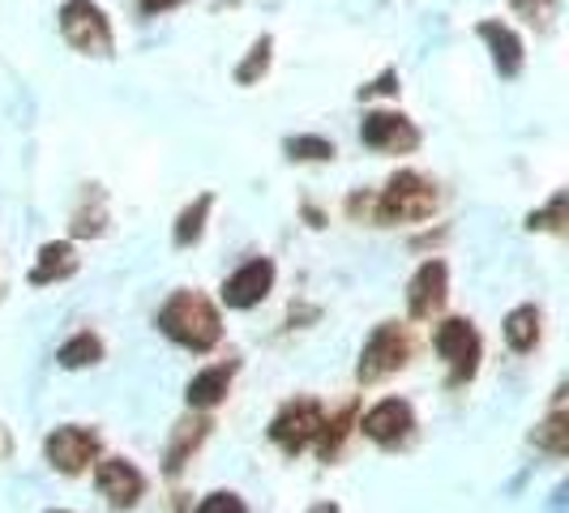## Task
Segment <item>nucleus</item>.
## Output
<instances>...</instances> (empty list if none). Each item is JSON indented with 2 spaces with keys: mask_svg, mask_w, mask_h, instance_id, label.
<instances>
[{
  "mask_svg": "<svg viewBox=\"0 0 569 513\" xmlns=\"http://www.w3.org/2000/svg\"><path fill=\"white\" fill-rule=\"evenodd\" d=\"M159 330L171 342L189 346V351H210L214 342L223 339V325H219L214 304L206 295H198V291H176L168 304H163V313H159Z\"/></svg>",
  "mask_w": 569,
  "mask_h": 513,
  "instance_id": "1",
  "label": "nucleus"
},
{
  "mask_svg": "<svg viewBox=\"0 0 569 513\" xmlns=\"http://www.w3.org/2000/svg\"><path fill=\"white\" fill-rule=\"evenodd\" d=\"M437 210V189L420 171H399L386 180L381 198L372 201V214L381 223H420Z\"/></svg>",
  "mask_w": 569,
  "mask_h": 513,
  "instance_id": "2",
  "label": "nucleus"
},
{
  "mask_svg": "<svg viewBox=\"0 0 569 513\" xmlns=\"http://www.w3.org/2000/svg\"><path fill=\"white\" fill-rule=\"evenodd\" d=\"M60 30H64V39L86 52V57H112V27H108V18H103V9L99 4H90V0H69L64 9H60Z\"/></svg>",
  "mask_w": 569,
  "mask_h": 513,
  "instance_id": "3",
  "label": "nucleus"
},
{
  "mask_svg": "<svg viewBox=\"0 0 569 513\" xmlns=\"http://www.w3.org/2000/svg\"><path fill=\"white\" fill-rule=\"evenodd\" d=\"M432 346L450 364V381H471L476 376V369H480V334H476L471 321H462V316L441 321L437 334H432Z\"/></svg>",
  "mask_w": 569,
  "mask_h": 513,
  "instance_id": "4",
  "label": "nucleus"
},
{
  "mask_svg": "<svg viewBox=\"0 0 569 513\" xmlns=\"http://www.w3.org/2000/svg\"><path fill=\"white\" fill-rule=\"evenodd\" d=\"M321 420H326V411H321V402L317 399L287 402L283 411L274 415V424H270V441H274L283 454H300V450H309V445L317 441Z\"/></svg>",
  "mask_w": 569,
  "mask_h": 513,
  "instance_id": "5",
  "label": "nucleus"
},
{
  "mask_svg": "<svg viewBox=\"0 0 569 513\" xmlns=\"http://www.w3.org/2000/svg\"><path fill=\"white\" fill-rule=\"evenodd\" d=\"M407 355H411V342H407V334H402L399 325H377L372 339L365 342V351H360L356 376H360L365 385H372V381L399 372L402 364H407Z\"/></svg>",
  "mask_w": 569,
  "mask_h": 513,
  "instance_id": "6",
  "label": "nucleus"
},
{
  "mask_svg": "<svg viewBox=\"0 0 569 513\" xmlns=\"http://www.w3.org/2000/svg\"><path fill=\"white\" fill-rule=\"evenodd\" d=\"M43 454L60 475H82L86 466L99 457V436L90 428H57L43 441Z\"/></svg>",
  "mask_w": 569,
  "mask_h": 513,
  "instance_id": "7",
  "label": "nucleus"
},
{
  "mask_svg": "<svg viewBox=\"0 0 569 513\" xmlns=\"http://www.w3.org/2000/svg\"><path fill=\"white\" fill-rule=\"evenodd\" d=\"M360 142L372 145V150H386V154H407V150L420 145V133L399 112H369L360 124Z\"/></svg>",
  "mask_w": 569,
  "mask_h": 513,
  "instance_id": "8",
  "label": "nucleus"
},
{
  "mask_svg": "<svg viewBox=\"0 0 569 513\" xmlns=\"http://www.w3.org/2000/svg\"><path fill=\"white\" fill-rule=\"evenodd\" d=\"M94 484H99V492L108 496L112 510H133L146 492L142 471H138L133 462H124V457H103L99 471H94Z\"/></svg>",
  "mask_w": 569,
  "mask_h": 513,
  "instance_id": "9",
  "label": "nucleus"
},
{
  "mask_svg": "<svg viewBox=\"0 0 569 513\" xmlns=\"http://www.w3.org/2000/svg\"><path fill=\"white\" fill-rule=\"evenodd\" d=\"M411 428H416V415H411V406L402 399L377 402L369 415L360 420V432H365L369 441H377V445H386V450L402 445V441L411 436Z\"/></svg>",
  "mask_w": 569,
  "mask_h": 513,
  "instance_id": "10",
  "label": "nucleus"
},
{
  "mask_svg": "<svg viewBox=\"0 0 569 513\" xmlns=\"http://www.w3.org/2000/svg\"><path fill=\"white\" fill-rule=\"evenodd\" d=\"M270 286H274V261L257 256V261L240 265L223 283V304L228 309H253V304H261L270 295Z\"/></svg>",
  "mask_w": 569,
  "mask_h": 513,
  "instance_id": "11",
  "label": "nucleus"
},
{
  "mask_svg": "<svg viewBox=\"0 0 569 513\" xmlns=\"http://www.w3.org/2000/svg\"><path fill=\"white\" fill-rule=\"evenodd\" d=\"M446 283H450V270L446 261H425L416 270V279L407 283V309L411 316H432L446 304Z\"/></svg>",
  "mask_w": 569,
  "mask_h": 513,
  "instance_id": "12",
  "label": "nucleus"
},
{
  "mask_svg": "<svg viewBox=\"0 0 569 513\" xmlns=\"http://www.w3.org/2000/svg\"><path fill=\"white\" fill-rule=\"evenodd\" d=\"M480 39L488 43L492 64H497L501 78H513V73L522 69V43H518V34H513L510 27H501V22H480Z\"/></svg>",
  "mask_w": 569,
  "mask_h": 513,
  "instance_id": "13",
  "label": "nucleus"
},
{
  "mask_svg": "<svg viewBox=\"0 0 569 513\" xmlns=\"http://www.w3.org/2000/svg\"><path fill=\"white\" fill-rule=\"evenodd\" d=\"M231 364H219V369H206L198 372L193 381H189V406H198V411H206V406H219V402L228 399V385H231Z\"/></svg>",
  "mask_w": 569,
  "mask_h": 513,
  "instance_id": "14",
  "label": "nucleus"
},
{
  "mask_svg": "<svg viewBox=\"0 0 569 513\" xmlns=\"http://www.w3.org/2000/svg\"><path fill=\"white\" fill-rule=\"evenodd\" d=\"M78 270V253L73 244H43L39 249V265L30 270V283L43 286V283H57V279H69Z\"/></svg>",
  "mask_w": 569,
  "mask_h": 513,
  "instance_id": "15",
  "label": "nucleus"
},
{
  "mask_svg": "<svg viewBox=\"0 0 569 513\" xmlns=\"http://www.w3.org/2000/svg\"><path fill=\"white\" fill-rule=\"evenodd\" d=\"M540 339V313L531 309V304H522V309H513L506 316V342H510L513 351H531Z\"/></svg>",
  "mask_w": 569,
  "mask_h": 513,
  "instance_id": "16",
  "label": "nucleus"
},
{
  "mask_svg": "<svg viewBox=\"0 0 569 513\" xmlns=\"http://www.w3.org/2000/svg\"><path fill=\"white\" fill-rule=\"evenodd\" d=\"M60 369H86V364H99L103 360V342L94 339L90 330H82L78 339H69L64 346L57 351Z\"/></svg>",
  "mask_w": 569,
  "mask_h": 513,
  "instance_id": "17",
  "label": "nucleus"
},
{
  "mask_svg": "<svg viewBox=\"0 0 569 513\" xmlns=\"http://www.w3.org/2000/svg\"><path fill=\"white\" fill-rule=\"evenodd\" d=\"M531 441H536L540 450H548V454H557V457L569 454V420L561 415V411H552V415L531 432Z\"/></svg>",
  "mask_w": 569,
  "mask_h": 513,
  "instance_id": "18",
  "label": "nucleus"
},
{
  "mask_svg": "<svg viewBox=\"0 0 569 513\" xmlns=\"http://www.w3.org/2000/svg\"><path fill=\"white\" fill-rule=\"evenodd\" d=\"M351 432V406H342L335 420H321V432H317V454L321 457H335L339 454V445H342V436Z\"/></svg>",
  "mask_w": 569,
  "mask_h": 513,
  "instance_id": "19",
  "label": "nucleus"
},
{
  "mask_svg": "<svg viewBox=\"0 0 569 513\" xmlns=\"http://www.w3.org/2000/svg\"><path fill=\"white\" fill-rule=\"evenodd\" d=\"M210 205H214V198H210V193H201V198L180 214V223H176V244H193V240H201V228H206Z\"/></svg>",
  "mask_w": 569,
  "mask_h": 513,
  "instance_id": "20",
  "label": "nucleus"
},
{
  "mask_svg": "<svg viewBox=\"0 0 569 513\" xmlns=\"http://www.w3.org/2000/svg\"><path fill=\"white\" fill-rule=\"evenodd\" d=\"M270 48H274V39H270V34H261L253 48H249V60H244V64L236 69V82H240V86H253L257 78H261L266 69H270Z\"/></svg>",
  "mask_w": 569,
  "mask_h": 513,
  "instance_id": "21",
  "label": "nucleus"
},
{
  "mask_svg": "<svg viewBox=\"0 0 569 513\" xmlns=\"http://www.w3.org/2000/svg\"><path fill=\"white\" fill-rule=\"evenodd\" d=\"M201 436H206V424H180V428H176V445H171V454H168L171 475L184 466V454H189V450H198Z\"/></svg>",
  "mask_w": 569,
  "mask_h": 513,
  "instance_id": "22",
  "label": "nucleus"
},
{
  "mask_svg": "<svg viewBox=\"0 0 569 513\" xmlns=\"http://www.w3.org/2000/svg\"><path fill=\"white\" fill-rule=\"evenodd\" d=\"M287 154H291V159H313V163H321V159H335V145L326 142V138H287Z\"/></svg>",
  "mask_w": 569,
  "mask_h": 513,
  "instance_id": "23",
  "label": "nucleus"
},
{
  "mask_svg": "<svg viewBox=\"0 0 569 513\" xmlns=\"http://www.w3.org/2000/svg\"><path fill=\"white\" fill-rule=\"evenodd\" d=\"M527 228L531 231H566V193H557L548 210H536V214L527 219Z\"/></svg>",
  "mask_w": 569,
  "mask_h": 513,
  "instance_id": "24",
  "label": "nucleus"
},
{
  "mask_svg": "<svg viewBox=\"0 0 569 513\" xmlns=\"http://www.w3.org/2000/svg\"><path fill=\"white\" fill-rule=\"evenodd\" d=\"M198 513H249V510H244V501L236 492H210L198 505Z\"/></svg>",
  "mask_w": 569,
  "mask_h": 513,
  "instance_id": "25",
  "label": "nucleus"
},
{
  "mask_svg": "<svg viewBox=\"0 0 569 513\" xmlns=\"http://www.w3.org/2000/svg\"><path fill=\"white\" fill-rule=\"evenodd\" d=\"M513 9L527 18V22H540V27H548V18H552V4L557 0H510Z\"/></svg>",
  "mask_w": 569,
  "mask_h": 513,
  "instance_id": "26",
  "label": "nucleus"
},
{
  "mask_svg": "<svg viewBox=\"0 0 569 513\" xmlns=\"http://www.w3.org/2000/svg\"><path fill=\"white\" fill-rule=\"evenodd\" d=\"M399 78H395V73H381V78H377V82L372 86H365V90H360V99H372V94H395V90H399Z\"/></svg>",
  "mask_w": 569,
  "mask_h": 513,
  "instance_id": "27",
  "label": "nucleus"
},
{
  "mask_svg": "<svg viewBox=\"0 0 569 513\" xmlns=\"http://www.w3.org/2000/svg\"><path fill=\"white\" fill-rule=\"evenodd\" d=\"M146 13H168V9H176L180 0H138Z\"/></svg>",
  "mask_w": 569,
  "mask_h": 513,
  "instance_id": "28",
  "label": "nucleus"
},
{
  "mask_svg": "<svg viewBox=\"0 0 569 513\" xmlns=\"http://www.w3.org/2000/svg\"><path fill=\"white\" fill-rule=\"evenodd\" d=\"M313 513H339V505L335 501H321V505H313Z\"/></svg>",
  "mask_w": 569,
  "mask_h": 513,
  "instance_id": "29",
  "label": "nucleus"
},
{
  "mask_svg": "<svg viewBox=\"0 0 569 513\" xmlns=\"http://www.w3.org/2000/svg\"><path fill=\"white\" fill-rule=\"evenodd\" d=\"M0 457H9V432L0 428Z\"/></svg>",
  "mask_w": 569,
  "mask_h": 513,
  "instance_id": "30",
  "label": "nucleus"
},
{
  "mask_svg": "<svg viewBox=\"0 0 569 513\" xmlns=\"http://www.w3.org/2000/svg\"><path fill=\"white\" fill-rule=\"evenodd\" d=\"M52 513H64V510H52Z\"/></svg>",
  "mask_w": 569,
  "mask_h": 513,
  "instance_id": "31",
  "label": "nucleus"
}]
</instances>
